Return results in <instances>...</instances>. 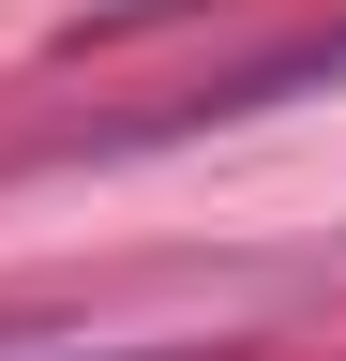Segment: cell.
Segmentation results:
<instances>
[{
	"mask_svg": "<svg viewBox=\"0 0 346 361\" xmlns=\"http://www.w3.org/2000/svg\"><path fill=\"white\" fill-rule=\"evenodd\" d=\"M0 361H196V346H61V331H0Z\"/></svg>",
	"mask_w": 346,
	"mask_h": 361,
	"instance_id": "7a4b0ae2",
	"label": "cell"
},
{
	"mask_svg": "<svg viewBox=\"0 0 346 361\" xmlns=\"http://www.w3.org/2000/svg\"><path fill=\"white\" fill-rule=\"evenodd\" d=\"M301 90H346V30H316V45H271V61H241V75H196V90H166V106H151V121H121L106 151H136V135H211V121L301 106Z\"/></svg>",
	"mask_w": 346,
	"mask_h": 361,
	"instance_id": "6da1fadb",
	"label": "cell"
}]
</instances>
